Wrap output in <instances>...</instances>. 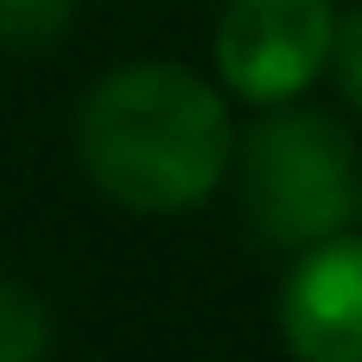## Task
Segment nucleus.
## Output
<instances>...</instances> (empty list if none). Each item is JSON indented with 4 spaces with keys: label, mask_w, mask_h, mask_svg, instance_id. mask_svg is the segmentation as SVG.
Instances as JSON below:
<instances>
[{
    "label": "nucleus",
    "mask_w": 362,
    "mask_h": 362,
    "mask_svg": "<svg viewBox=\"0 0 362 362\" xmlns=\"http://www.w3.org/2000/svg\"><path fill=\"white\" fill-rule=\"evenodd\" d=\"M76 153L102 197H115L121 210L185 216L223 185L235 159V127L223 95L197 70L121 64L83 95Z\"/></svg>",
    "instance_id": "f257e3e1"
},
{
    "label": "nucleus",
    "mask_w": 362,
    "mask_h": 362,
    "mask_svg": "<svg viewBox=\"0 0 362 362\" xmlns=\"http://www.w3.org/2000/svg\"><path fill=\"white\" fill-rule=\"evenodd\" d=\"M235 165H242V210L261 242L305 255L318 242L350 235L362 210V159L356 140L331 115L293 102L267 108L235 140Z\"/></svg>",
    "instance_id": "f03ea898"
},
{
    "label": "nucleus",
    "mask_w": 362,
    "mask_h": 362,
    "mask_svg": "<svg viewBox=\"0 0 362 362\" xmlns=\"http://www.w3.org/2000/svg\"><path fill=\"white\" fill-rule=\"evenodd\" d=\"M331 38H337L331 0H229L216 13L223 89L261 108L299 102L331 64Z\"/></svg>",
    "instance_id": "7ed1b4c3"
},
{
    "label": "nucleus",
    "mask_w": 362,
    "mask_h": 362,
    "mask_svg": "<svg viewBox=\"0 0 362 362\" xmlns=\"http://www.w3.org/2000/svg\"><path fill=\"white\" fill-rule=\"evenodd\" d=\"M280 331L299 362H362V235L299 255L280 293Z\"/></svg>",
    "instance_id": "20e7f679"
},
{
    "label": "nucleus",
    "mask_w": 362,
    "mask_h": 362,
    "mask_svg": "<svg viewBox=\"0 0 362 362\" xmlns=\"http://www.w3.org/2000/svg\"><path fill=\"white\" fill-rule=\"evenodd\" d=\"M51 356V312L32 286L0 280V362H45Z\"/></svg>",
    "instance_id": "39448f33"
},
{
    "label": "nucleus",
    "mask_w": 362,
    "mask_h": 362,
    "mask_svg": "<svg viewBox=\"0 0 362 362\" xmlns=\"http://www.w3.org/2000/svg\"><path fill=\"white\" fill-rule=\"evenodd\" d=\"M76 19V0H0V45L13 51H45L64 38Z\"/></svg>",
    "instance_id": "423d86ee"
},
{
    "label": "nucleus",
    "mask_w": 362,
    "mask_h": 362,
    "mask_svg": "<svg viewBox=\"0 0 362 362\" xmlns=\"http://www.w3.org/2000/svg\"><path fill=\"white\" fill-rule=\"evenodd\" d=\"M331 64H337V83L344 95L362 108V6L350 19H337V38H331Z\"/></svg>",
    "instance_id": "0eeeda50"
}]
</instances>
